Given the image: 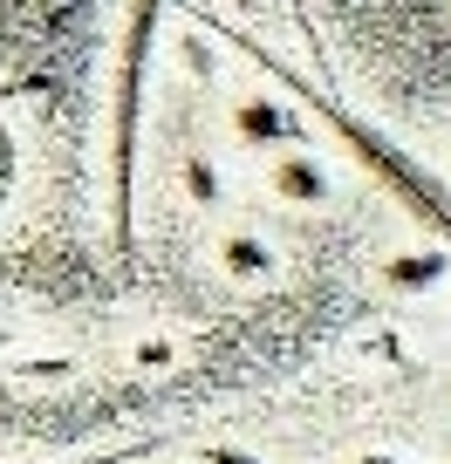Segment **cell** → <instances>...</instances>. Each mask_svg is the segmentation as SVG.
<instances>
[{
	"mask_svg": "<svg viewBox=\"0 0 451 464\" xmlns=\"http://www.w3.org/2000/svg\"><path fill=\"white\" fill-rule=\"evenodd\" d=\"M164 0H131L117 42V89H110V212H117V246L131 253V212H137V137H144V75L158 48Z\"/></svg>",
	"mask_w": 451,
	"mask_h": 464,
	"instance_id": "cell-2",
	"label": "cell"
},
{
	"mask_svg": "<svg viewBox=\"0 0 451 464\" xmlns=\"http://www.w3.org/2000/svg\"><path fill=\"white\" fill-rule=\"evenodd\" d=\"M219 260H226V274H233V280H267V274H274V253H267L260 239H226Z\"/></svg>",
	"mask_w": 451,
	"mask_h": 464,
	"instance_id": "cell-5",
	"label": "cell"
},
{
	"mask_svg": "<svg viewBox=\"0 0 451 464\" xmlns=\"http://www.w3.org/2000/svg\"><path fill=\"white\" fill-rule=\"evenodd\" d=\"M397 280L424 287V280H437V260H431V253H424V260H397Z\"/></svg>",
	"mask_w": 451,
	"mask_h": 464,
	"instance_id": "cell-7",
	"label": "cell"
},
{
	"mask_svg": "<svg viewBox=\"0 0 451 464\" xmlns=\"http://www.w3.org/2000/svg\"><path fill=\"white\" fill-rule=\"evenodd\" d=\"M233 130L247 137V144H260V150H288V144H301V123H294V110H280L274 96H247V102H233Z\"/></svg>",
	"mask_w": 451,
	"mask_h": 464,
	"instance_id": "cell-3",
	"label": "cell"
},
{
	"mask_svg": "<svg viewBox=\"0 0 451 464\" xmlns=\"http://www.w3.org/2000/svg\"><path fill=\"white\" fill-rule=\"evenodd\" d=\"M274 191L294 205H328V171H321L315 158H294V144L274 158Z\"/></svg>",
	"mask_w": 451,
	"mask_h": 464,
	"instance_id": "cell-4",
	"label": "cell"
},
{
	"mask_svg": "<svg viewBox=\"0 0 451 464\" xmlns=\"http://www.w3.org/2000/svg\"><path fill=\"white\" fill-rule=\"evenodd\" d=\"M185 185H191V198H199V205L219 198V178H212V164H205L199 150H185Z\"/></svg>",
	"mask_w": 451,
	"mask_h": 464,
	"instance_id": "cell-6",
	"label": "cell"
},
{
	"mask_svg": "<svg viewBox=\"0 0 451 464\" xmlns=\"http://www.w3.org/2000/svg\"><path fill=\"white\" fill-rule=\"evenodd\" d=\"M233 48H240V55L253 62V69H267V75H274V82L288 89L294 102H308V110H315V123H321V130H328L335 144L349 150V158L363 164V171L377 178V185L390 191V198L404 205V212L417 218L424 232H437V239H445V246H451V191L437 185V178L424 171V164L410 158V150H397V144H390V137H383V130H369L363 116H356L349 102L335 96V89L308 82V75L294 69V62H280L274 48H260V42H253V34H233Z\"/></svg>",
	"mask_w": 451,
	"mask_h": 464,
	"instance_id": "cell-1",
	"label": "cell"
}]
</instances>
